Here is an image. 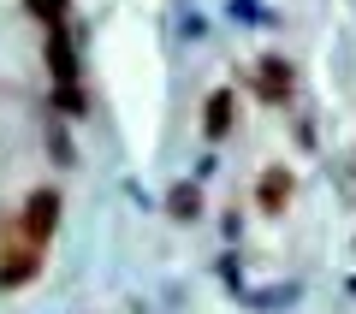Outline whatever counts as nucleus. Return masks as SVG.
I'll list each match as a JSON object with an SVG mask.
<instances>
[{
    "mask_svg": "<svg viewBox=\"0 0 356 314\" xmlns=\"http://www.w3.org/2000/svg\"><path fill=\"white\" fill-rule=\"evenodd\" d=\"M54 107L60 113H83V89H54Z\"/></svg>",
    "mask_w": 356,
    "mask_h": 314,
    "instance_id": "nucleus-9",
    "label": "nucleus"
},
{
    "mask_svg": "<svg viewBox=\"0 0 356 314\" xmlns=\"http://www.w3.org/2000/svg\"><path fill=\"white\" fill-rule=\"evenodd\" d=\"M291 190H297V178L285 172V166H273V172H261V184H255V201H261L267 214H280L285 201H291Z\"/></svg>",
    "mask_w": 356,
    "mask_h": 314,
    "instance_id": "nucleus-5",
    "label": "nucleus"
},
{
    "mask_svg": "<svg viewBox=\"0 0 356 314\" xmlns=\"http://www.w3.org/2000/svg\"><path fill=\"white\" fill-rule=\"evenodd\" d=\"M255 89H261L267 101H285L297 89V77H291V65H285V60H255Z\"/></svg>",
    "mask_w": 356,
    "mask_h": 314,
    "instance_id": "nucleus-4",
    "label": "nucleus"
},
{
    "mask_svg": "<svg viewBox=\"0 0 356 314\" xmlns=\"http://www.w3.org/2000/svg\"><path fill=\"white\" fill-rule=\"evenodd\" d=\"M36 267H42V249L36 243H18V249L0 255V285H24V279H36Z\"/></svg>",
    "mask_w": 356,
    "mask_h": 314,
    "instance_id": "nucleus-3",
    "label": "nucleus"
},
{
    "mask_svg": "<svg viewBox=\"0 0 356 314\" xmlns=\"http://www.w3.org/2000/svg\"><path fill=\"white\" fill-rule=\"evenodd\" d=\"M48 65H54V89H77V48L65 24L48 30Z\"/></svg>",
    "mask_w": 356,
    "mask_h": 314,
    "instance_id": "nucleus-2",
    "label": "nucleus"
},
{
    "mask_svg": "<svg viewBox=\"0 0 356 314\" xmlns=\"http://www.w3.org/2000/svg\"><path fill=\"white\" fill-rule=\"evenodd\" d=\"M172 214H178V220H196V214H202V196H196V184L172 190Z\"/></svg>",
    "mask_w": 356,
    "mask_h": 314,
    "instance_id": "nucleus-7",
    "label": "nucleus"
},
{
    "mask_svg": "<svg viewBox=\"0 0 356 314\" xmlns=\"http://www.w3.org/2000/svg\"><path fill=\"white\" fill-rule=\"evenodd\" d=\"M54 226H60V196H54V190H36V196L24 201V238L42 249Z\"/></svg>",
    "mask_w": 356,
    "mask_h": 314,
    "instance_id": "nucleus-1",
    "label": "nucleus"
},
{
    "mask_svg": "<svg viewBox=\"0 0 356 314\" xmlns=\"http://www.w3.org/2000/svg\"><path fill=\"white\" fill-rule=\"evenodd\" d=\"M202 131H208V137H226V131H232V95H226V89H214V95H208Z\"/></svg>",
    "mask_w": 356,
    "mask_h": 314,
    "instance_id": "nucleus-6",
    "label": "nucleus"
},
{
    "mask_svg": "<svg viewBox=\"0 0 356 314\" xmlns=\"http://www.w3.org/2000/svg\"><path fill=\"white\" fill-rule=\"evenodd\" d=\"M24 6H30V13H36L48 30H54V24H65V0H24Z\"/></svg>",
    "mask_w": 356,
    "mask_h": 314,
    "instance_id": "nucleus-8",
    "label": "nucleus"
}]
</instances>
